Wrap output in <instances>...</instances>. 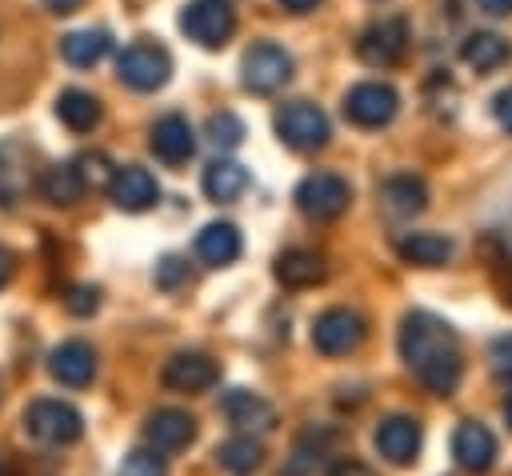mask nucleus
Here are the masks:
<instances>
[{"mask_svg":"<svg viewBox=\"0 0 512 476\" xmlns=\"http://www.w3.org/2000/svg\"><path fill=\"white\" fill-rule=\"evenodd\" d=\"M400 356L420 376V384L436 396H452L464 376V360L456 348V336L444 320L432 312H408L400 324Z\"/></svg>","mask_w":512,"mask_h":476,"instance_id":"nucleus-1","label":"nucleus"},{"mask_svg":"<svg viewBox=\"0 0 512 476\" xmlns=\"http://www.w3.org/2000/svg\"><path fill=\"white\" fill-rule=\"evenodd\" d=\"M24 432L40 444H76L84 436V416L68 400L40 396L24 408Z\"/></svg>","mask_w":512,"mask_h":476,"instance_id":"nucleus-2","label":"nucleus"},{"mask_svg":"<svg viewBox=\"0 0 512 476\" xmlns=\"http://www.w3.org/2000/svg\"><path fill=\"white\" fill-rule=\"evenodd\" d=\"M180 32L200 48H224L236 32V12L228 0H192L180 12Z\"/></svg>","mask_w":512,"mask_h":476,"instance_id":"nucleus-3","label":"nucleus"},{"mask_svg":"<svg viewBox=\"0 0 512 476\" xmlns=\"http://www.w3.org/2000/svg\"><path fill=\"white\" fill-rule=\"evenodd\" d=\"M116 72H120V80H124L128 88H136V92H156V88H164L168 76H172V56H168V48H160V44H152V40H140V44H128V48L120 52Z\"/></svg>","mask_w":512,"mask_h":476,"instance_id":"nucleus-4","label":"nucleus"},{"mask_svg":"<svg viewBox=\"0 0 512 476\" xmlns=\"http://www.w3.org/2000/svg\"><path fill=\"white\" fill-rule=\"evenodd\" d=\"M240 80H244L248 92L268 96V92H276V88H284V84L292 80V56H288L280 44L260 40V44H252V48L244 52V60H240Z\"/></svg>","mask_w":512,"mask_h":476,"instance_id":"nucleus-5","label":"nucleus"},{"mask_svg":"<svg viewBox=\"0 0 512 476\" xmlns=\"http://www.w3.org/2000/svg\"><path fill=\"white\" fill-rule=\"evenodd\" d=\"M272 124H276V136L288 148H296V152H312V148H324L328 144V116L316 104H308V100L284 104Z\"/></svg>","mask_w":512,"mask_h":476,"instance_id":"nucleus-6","label":"nucleus"},{"mask_svg":"<svg viewBox=\"0 0 512 476\" xmlns=\"http://www.w3.org/2000/svg\"><path fill=\"white\" fill-rule=\"evenodd\" d=\"M396 108H400V96H396V88L384 84V80H360V84H352L348 96H344V116H348L352 124H360V128H380V124H388V120L396 116Z\"/></svg>","mask_w":512,"mask_h":476,"instance_id":"nucleus-7","label":"nucleus"},{"mask_svg":"<svg viewBox=\"0 0 512 476\" xmlns=\"http://www.w3.org/2000/svg\"><path fill=\"white\" fill-rule=\"evenodd\" d=\"M348 200H352V188H348V180L336 176V172H312V176H304L300 188H296L300 212H304V216H316V220L340 216V212L348 208Z\"/></svg>","mask_w":512,"mask_h":476,"instance_id":"nucleus-8","label":"nucleus"},{"mask_svg":"<svg viewBox=\"0 0 512 476\" xmlns=\"http://www.w3.org/2000/svg\"><path fill=\"white\" fill-rule=\"evenodd\" d=\"M364 340V320L352 308H328L312 324V348L324 356H348Z\"/></svg>","mask_w":512,"mask_h":476,"instance_id":"nucleus-9","label":"nucleus"},{"mask_svg":"<svg viewBox=\"0 0 512 476\" xmlns=\"http://www.w3.org/2000/svg\"><path fill=\"white\" fill-rule=\"evenodd\" d=\"M408 48V24L400 16H388V20H376L372 28H364V36L356 40V52L364 64L372 68H388L404 56Z\"/></svg>","mask_w":512,"mask_h":476,"instance_id":"nucleus-10","label":"nucleus"},{"mask_svg":"<svg viewBox=\"0 0 512 476\" xmlns=\"http://www.w3.org/2000/svg\"><path fill=\"white\" fill-rule=\"evenodd\" d=\"M144 440H148V452L172 456V452H180L196 440V420L180 408H156L144 424Z\"/></svg>","mask_w":512,"mask_h":476,"instance_id":"nucleus-11","label":"nucleus"},{"mask_svg":"<svg viewBox=\"0 0 512 476\" xmlns=\"http://www.w3.org/2000/svg\"><path fill=\"white\" fill-rule=\"evenodd\" d=\"M108 196H112V204L124 208V212H144V208H152V204L160 200V184H156V176H152L148 168L124 164V168L112 172Z\"/></svg>","mask_w":512,"mask_h":476,"instance_id":"nucleus-12","label":"nucleus"},{"mask_svg":"<svg viewBox=\"0 0 512 476\" xmlns=\"http://www.w3.org/2000/svg\"><path fill=\"white\" fill-rule=\"evenodd\" d=\"M160 380H164V388H172V392H204V388H212V384L220 380V368H216V360L204 356V352H176V356L164 364Z\"/></svg>","mask_w":512,"mask_h":476,"instance_id":"nucleus-13","label":"nucleus"},{"mask_svg":"<svg viewBox=\"0 0 512 476\" xmlns=\"http://www.w3.org/2000/svg\"><path fill=\"white\" fill-rule=\"evenodd\" d=\"M148 144H152V152H156L164 164H184V160L196 152L192 124H188L180 112H164V116L148 128Z\"/></svg>","mask_w":512,"mask_h":476,"instance_id":"nucleus-14","label":"nucleus"},{"mask_svg":"<svg viewBox=\"0 0 512 476\" xmlns=\"http://www.w3.org/2000/svg\"><path fill=\"white\" fill-rule=\"evenodd\" d=\"M220 412H224V420H228L232 428H240V432H272V428H276V408H272L264 396L248 392V388L228 392V396L220 400Z\"/></svg>","mask_w":512,"mask_h":476,"instance_id":"nucleus-15","label":"nucleus"},{"mask_svg":"<svg viewBox=\"0 0 512 476\" xmlns=\"http://www.w3.org/2000/svg\"><path fill=\"white\" fill-rule=\"evenodd\" d=\"M452 456L464 472H488L496 460V436L480 420H464L452 432Z\"/></svg>","mask_w":512,"mask_h":476,"instance_id":"nucleus-16","label":"nucleus"},{"mask_svg":"<svg viewBox=\"0 0 512 476\" xmlns=\"http://www.w3.org/2000/svg\"><path fill=\"white\" fill-rule=\"evenodd\" d=\"M48 372H52L60 384H68V388L92 384V376H96V352H92V344H84V340H64V344H56L52 356H48Z\"/></svg>","mask_w":512,"mask_h":476,"instance_id":"nucleus-17","label":"nucleus"},{"mask_svg":"<svg viewBox=\"0 0 512 476\" xmlns=\"http://www.w3.org/2000/svg\"><path fill=\"white\" fill-rule=\"evenodd\" d=\"M376 452L388 464H412L420 452V424L412 416H388L376 428Z\"/></svg>","mask_w":512,"mask_h":476,"instance_id":"nucleus-18","label":"nucleus"},{"mask_svg":"<svg viewBox=\"0 0 512 476\" xmlns=\"http://www.w3.org/2000/svg\"><path fill=\"white\" fill-rule=\"evenodd\" d=\"M196 256L204 264H212V268H228L240 256V232H236V224H228V220L204 224L200 236H196Z\"/></svg>","mask_w":512,"mask_h":476,"instance_id":"nucleus-19","label":"nucleus"},{"mask_svg":"<svg viewBox=\"0 0 512 476\" xmlns=\"http://www.w3.org/2000/svg\"><path fill=\"white\" fill-rule=\"evenodd\" d=\"M380 204L392 212V216H412L428 204V184L412 172H396L380 184Z\"/></svg>","mask_w":512,"mask_h":476,"instance_id":"nucleus-20","label":"nucleus"},{"mask_svg":"<svg viewBox=\"0 0 512 476\" xmlns=\"http://www.w3.org/2000/svg\"><path fill=\"white\" fill-rule=\"evenodd\" d=\"M108 48H112V40H108L104 28H80V32L60 36V56H64V64H72V68H92V64H100V60L108 56Z\"/></svg>","mask_w":512,"mask_h":476,"instance_id":"nucleus-21","label":"nucleus"},{"mask_svg":"<svg viewBox=\"0 0 512 476\" xmlns=\"http://www.w3.org/2000/svg\"><path fill=\"white\" fill-rule=\"evenodd\" d=\"M56 116H60V124H64L68 132H92L104 112H100V100H96L92 92H84V88H64V92L56 96Z\"/></svg>","mask_w":512,"mask_h":476,"instance_id":"nucleus-22","label":"nucleus"},{"mask_svg":"<svg viewBox=\"0 0 512 476\" xmlns=\"http://www.w3.org/2000/svg\"><path fill=\"white\" fill-rule=\"evenodd\" d=\"M276 280L284 288H308V284H320L324 280V260L308 248H288L276 256Z\"/></svg>","mask_w":512,"mask_h":476,"instance_id":"nucleus-23","label":"nucleus"},{"mask_svg":"<svg viewBox=\"0 0 512 476\" xmlns=\"http://www.w3.org/2000/svg\"><path fill=\"white\" fill-rule=\"evenodd\" d=\"M204 196L208 200H216V204H228V200H236L244 188H248V168L244 164H236V160H212L208 168H204Z\"/></svg>","mask_w":512,"mask_h":476,"instance_id":"nucleus-24","label":"nucleus"},{"mask_svg":"<svg viewBox=\"0 0 512 476\" xmlns=\"http://www.w3.org/2000/svg\"><path fill=\"white\" fill-rule=\"evenodd\" d=\"M400 260L408 264H420V268H436L444 260H452V240L448 236H436V232H412L396 244Z\"/></svg>","mask_w":512,"mask_h":476,"instance_id":"nucleus-25","label":"nucleus"},{"mask_svg":"<svg viewBox=\"0 0 512 476\" xmlns=\"http://www.w3.org/2000/svg\"><path fill=\"white\" fill-rule=\"evenodd\" d=\"M40 192H44L48 204L68 208V204H76V200L84 196V180H80V172H76L72 160H68V164H52V168L40 176Z\"/></svg>","mask_w":512,"mask_h":476,"instance_id":"nucleus-26","label":"nucleus"},{"mask_svg":"<svg viewBox=\"0 0 512 476\" xmlns=\"http://www.w3.org/2000/svg\"><path fill=\"white\" fill-rule=\"evenodd\" d=\"M460 56H464V64H472L476 72H492L496 64L508 60V40L496 36V32H472V36L464 40Z\"/></svg>","mask_w":512,"mask_h":476,"instance_id":"nucleus-27","label":"nucleus"},{"mask_svg":"<svg viewBox=\"0 0 512 476\" xmlns=\"http://www.w3.org/2000/svg\"><path fill=\"white\" fill-rule=\"evenodd\" d=\"M216 460H220V468H228V472L244 476V472L260 468L264 448H260V440H252V436H228V440L216 448Z\"/></svg>","mask_w":512,"mask_h":476,"instance_id":"nucleus-28","label":"nucleus"},{"mask_svg":"<svg viewBox=\"0 0 512 476\" xmlns=\"http://www.w3.org/2000/svg\"><path fill=\"white\" fill-rule=\"evenodd\" d=\"M208 140H212L216 148H236V144L244 140V120H240L236 112H216V116H208Z\"/></svg>","mask_w":512,"mask_h":476,"instance_id":"nucleus-29","label":"nucleus"},{"mask_svg":"<svg viewBox=\"0 0 512 476\" xmlns=\"http://www.w3.org/2000/svg\"><path fill=\"white\" fill-rule=\"evenodd\" d=\"M76 164V172H80V180H84V188H104L108 180H112V164H108V156L104 152H84L80 160H72Z\"/></svg>","mask_w":512,"mask_h":476,"instance_id":"nucleus-30","label":"nucleus"},{"mask_svg":"<svg viewBox=\"0 0 512 476\" xmlns=\"http://www.w3.org/2000/svg\"><path fill=\"white\" fill-rule=\"evenodd\" d=\"M120 476H164V460L148 448H132L124 460H120Z\"/></svg>","mask_w":512,"mask_h":476,"instance_id":"nucleus-31","label":"nucleus"},{"mask_svg":"<svg viewBox=\"0 0 512 476\" xmlns=\"http://www.w3.org/2000/svg\"><path fill=\"white\" fill-rule=\"evenodd\" d=\"M8 156H12V148H0V208H12L24 188V180H20L16 164H8Z\"/></svg>","mask_w":512,"mask_h":476,"instance_id":"nucleus-32","label":"nucleus"},{"mask_svg":"<svg viewBox=\"0 0 512 476\" xmlns=\"http://www.w3.org/2000/svg\"><path fill=\"white\" fill-rule=\"evenodd\" d=\"M64 308H68L72 316H92V312L100 308V288H92V284H76V288L64 296Z\"/></svg>","mask_w":512,"mask_h":476,"instance_id":"nucleus-33","label":"nucleus"},{"mask_svg":"<svg viewBox=\"0 0 512 476\" xmlns=\"http://www.w3.org/2000/svg\"><path fill=\"white\" fill-rule=\"evenodd\" d=\"M184 280H188V264H184L180 256H164V260L156 264V288L172 292V288H180Z\"/></svg>","mask_w":512,"mask_h":476,"instance_id":"nucleus-34","label":"nucleus"},{"mask_svg":"<svg viewBox=\"0 0 512 476\" xmlns=\"http://www.w3.org/2000/svg\"><path fill=\"white\" fill-rule=\"evenodd\" d=\"M492 368H496L500 376H512V332L492 340Z\"/></svg>","mask_w":512,"mask_h":476,"instance_id":"nucleus-35","label":"nucleus"},{"mask_svg":"<svg viewBox=\"0 0 512 476\" xmlns=\"http://www.w3.org/2000/svg\"><path fill=\"white\" fill-rule=\"evenodd\" d=\"M328 476H376V468H368L364 460H336Z\"/></svg>","mask_w":512,"mask_h":476,"instance_id":"nucleus-36","label":"nucleus"},{"mask_svg":"<svg viewBox=\"0 0 512 476\" xmlns=\"http://www.w3.org/2000/svg\"><path fill=\"white\" fill-rule=\"evenodd\" d=\"M492 112H496V120H500V128H508V132H512V88H504V92L496 96V104H492Z\"/></svg>","mask_w":512,"mask_h":476,"instance_id":"nucleus-37","label":"nucleus"},{"mask_svg":"<svg viewBox=\"0 0 512 476\" xmlns=\"http://www.w3.org/2000/svg\"><path fill=\"white\" fill-rule=\"evenodd\" d=\"M40 4H44L48 12H60V16H68V12H76L84 0H40Z\"/></svg>","mask_w":512,"mask_h":476,"instance_id":"nucleus-38","label":"nucleus"},{"mask_svg":"<svg viewBox=\"0 0 512 476\" xmlns=\"http://www.w3.org/2000/svg\"><path fill=\"white\" fill-rule=\"evenodd\" d=\"M476 4H480L488 16H508V12H512V0H476Z\"/></svg>","mask_w":512,"mask_h":476,"instance_id":"nucleus-39","label":"nucleus"},{"mask_svg":"<svg viewBox=\"0 0 512 476\" xmlns=\"http://www.w3.org/2000/svg\"><path fill=\"white\" fill-rule=\"evenodd\" d=\"M8 280H12V252L0 244V288H4Z\"/></svg>","mask_w":512,"mask_h":476,"instance_id":"nucleus-40","label":"nucleus"},{"mask_svg":"<svg viewBox=\"0 0 512 476\" xmlns=\"http://www.w3.org/2000/svg\"><path fill=\"white\" fill-rule=\"evenodd\" d=\"M280 4H284L288 12H312V8L320 4V0H280Z\"/></svg>","mask_w":512,"mask_h":476,"instance_id":"nucleus-41","label":"nucleus"},{"mask_svg":"<svg viewBox=\"0 0 512 476\" xmlns=\"http://www.w3.org/2000/svg\"><path fill=\"white\" fill-rule=\"evenodd\" d=\"M504 420H508V428H512V392H508V400H504Z\"/></svg>","mask_w":512,"mask_h":476,"instance_id":"nucleus-42","label":"nucleus"}]
</instances>
